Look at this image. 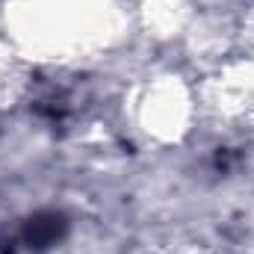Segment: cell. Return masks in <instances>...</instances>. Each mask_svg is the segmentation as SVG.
Returning <instances> with one entry per match:
<instances>
[{
  "label": "cell",
  "mask_w": 254,
  "mask_h": 254,
  "mask_svg": "<svg viewBox=\"0 0 254 254\" xmlns=\"http://www.w3.org/2000/svg\"><path fill=\"white\" fill-rule=\"evenodd\" d=\"M63 234H65V219L60 213H39L27 222V231H24V237L33 249H51L63 240Z\"/></svg>",
  "instance_id": "cell-1"
}]
</instances>
